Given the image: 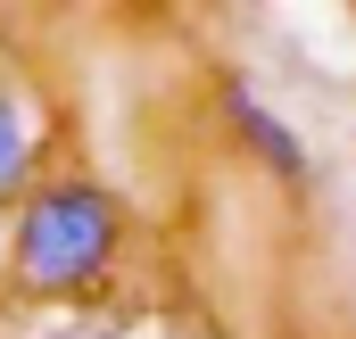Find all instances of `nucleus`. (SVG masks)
Returning <instances> with one entry per match:
<instances>
[{
	"label": "nucleus",
	"instance_id": "obj_4",
	"mask_svg": "<svg viewBox=\"0 0 356 339\" xmlns=\"http://www.w3.org/2000/svg\"><path fill=\"white\" fill-rule=\"evenodd\" d=\"M42 339H116L108 323H58V331H42Z\"/></svg>",
	"mask_w": 356,
	"mask_h": 339
},
{
	"label": "nucleus",
	"instance_id": "obj_2",
	"mask_svg": "<svg viewBox=\"0 0 356 339\" xmlns=\"http://www.w3.org/2000/svg\"><path fill=\"white\" fill-rule=\"evenodd\" d=\"M224 124H232V141H241V158H257L273 182H307L315 174V149H307V133L273 108L257 83H224Z\"/></svg>",
	"mask_w": 356,
	"mask_h": 339
},
{
	"label": "nucleus",
	"instance_id": "obj_1",
	"mask_svg": "<svg viewBox=\"0 0 356 339\" xmlns=\"http://www.w3.org/2000/svg\"><path fill=\"white\" fill-rule=\"evenodd\" d=\"M124 240H133V215L99 174H42L8 215V281L33 306H83L116 281Z\"/></svg>",
	"mask_w": 356,
	"mask_h": 339
},
{
	"label": "nucleus",
	"instance_id": "obj_3",
	"mask_svg": "<svg viewBox=\"0 0 356 339\" xmlns=\"http://www.w3.org/2000/svg\"><path fill=\"white\" fill-rule=\"evenodd\" d=\"M42 149H50V108L42 91L0 75V207H17L42 182Z\"/></svg>",
	"mask_w": 356,
	"mask_h": 339
}]
</instances>
